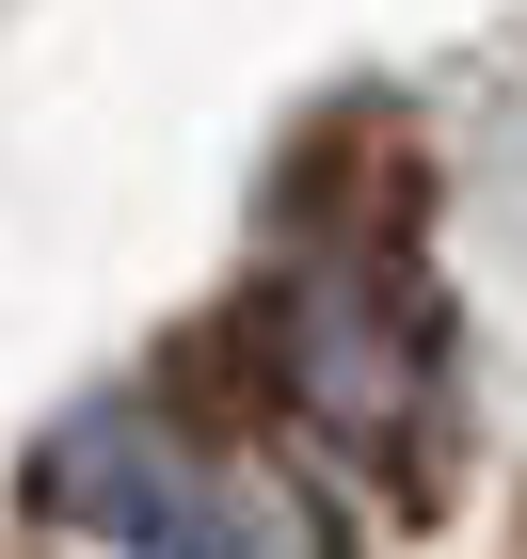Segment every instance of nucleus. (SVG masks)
I'll return each instance as SVG.
<instances>
[{
	"label": "nucleus",
	"mask_w": 527,
	"mask_h": 559,
	"mask_svg": "<svg viewBox=\"0 0 527 559\" xmlns=\"http://www.w3.org/2000/svg\"><path fill=\"white\" fill-rule=\"evenodd\" d=\"M33 512L81 527V544H129V559H336V512L288 464L224 448V431H176L144 400H96V416L48 431Z\"/></svg>",
	"instance_id": "nucleus-1"
},
{
	"label": "nucleus",
	"mask_w": 527,
	"mask_h": 559,
	"mask_svg": "<svg viewBox=\"0 0 527 559\" xmlns=\"http://www.w3.org/2000/svg\"><path fill=\"white\" fill-rule=\"evenodd\" d=\"M256 352L351 464L432 496V464H447V320L399 257H304V288L256 304Z\"/></svg>",
	"instance_id": "nucleus-2"
}]
</instances>
